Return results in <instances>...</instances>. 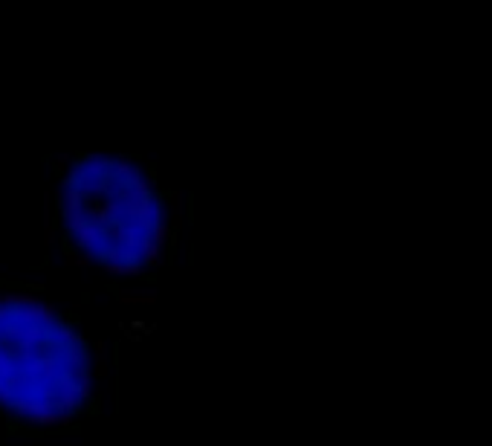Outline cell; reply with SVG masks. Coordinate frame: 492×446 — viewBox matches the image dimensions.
I'll use <instances>...</instances> for the list:
<instances>
[{"label": "cell", "instance_id": "cell-1", "mask_svg": "<svg viewBox=\"0 0 492 446\" xmlns=\"http://www.w3.org/2000/svg\"><path fill=\"white\" fill-rule=\"evenodd\" d=\"M64 247L116 275L145 273L168 235V197L148 166L125 154H76L55 192Z\"/></svg>", "mask_w": 492, "mask_h": 446}, {"label": "cell", "instance_id": "cell-2", "mask_svg": "<svg viewBox=\"0 0 492 446\" xmlns=\"http://www.w3.org/2000/svg\"><path fill=\"white\" fill-rule=\"evenodd\" d=\"M90 342L79 322L35 293L0 296V417L18 429H61L87 412Z\"/></svg>", "mask_w": 492, "mask_h": 446}]
</instances>
